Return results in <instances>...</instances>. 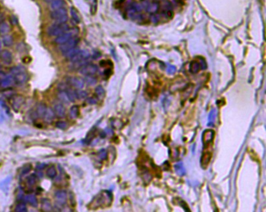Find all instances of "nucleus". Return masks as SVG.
I'll return each instance as SVG.
<instances>
[{
    "mask_svg": "<svg viewBox=\"0 0 266 212\" xmlns=\"http://www.w3.org/2000/svg\"><path fill=\"white\" fill-rule=\"evenodd\" d=\"M11 31V27L9 24L6 23L5 21H3L0 23V35L5 36L9 34Z\"/></svg>",
    "mask_w": 266,
    "mask_h": 212,
    "instance_id": "17",
    "label": "nucleus"
},
{
    "mask_svg": "<svg viewBox=\"0 0 266 212\" xmlns=\"http://www.w3.org/2000/svg\"><path fill=\"white\" fill-rule=\"evenodd\" d=\"M56 126L57 127V128H59L60 129L65 130L67 128V123L63 121L57 122H56Z\"/></svg>",
    "mask_w": 266,
    "mask_h": 212,
    "instance_id": "32",
    "label": "nucleus"
},
{
    "mask_svg": "<svg viewBox=\"0 0 266 212\" xmlns=\"http://www.w3.org/2000/svg\"><path fill=\"white\" fill-rule=\"evenodd\" d=\"M68 12L65 7L53 10L50 13L51 19L56 21V23L64 24L68 20Z\"/></svg>",
    "mask_w": 266,
    "mask_h": 212,
    "instance_id": "2",
    "label": "nucleus"
},
{
    "mask_svg": "<svg viewBox=\"0 0 266 212\" xmlns=\"http://www.w3.org/2000/svg\"><path fill=\"white\" fill-rule=\"evenodd\" d=\"M57 97L63 104H68L69 102L67 95L65 91H59L57 94Z\"/></svg>",
    "mask_w": 266,
    "mask_h": 212,
    "instance_id": "21",
    "label": "nucleus"
},
{
    "mask_svg": "<svg viewBox=\"0 0 266 212\" xmlns=\"http://www.w3.org/2000/svg\"><path fill=\"white\" fill-rule=\"evenodd\" d=\"M3 21H4V16H3V14L0 12V23H2Z\"/></svg>",
    "mask_w": 266,
    "mask_h": 212,
    "instance_id": "37",
    "label": "nucleus"
},
{
    "mask_svg": "<svg viewBox=\"0 0 266 212\" xmlns=\"http://www.w3.org/2000/svg\"><path fill=\"white\" fill-rule=\"evenodd\" d=\"M32 167V166L30 164H27V165L23 168V170H22V175H25L30 172Z\"/></svg>",
    "mask_w": 266,
    "mask_h": 212,
    "instance_id": "33",
    "label": "nucleus"
},
{
    "mask_svg": "<svg viewBox=\"0 0 266 212\" xmlns=\"http://www.w3.org/2000/svg\"><path fill=\"white\" fill-rule=\"evenodd\" d=\"M36 179H37V177L34 174L31 175L30 176H28L27 177V183L29 186H34L36 182Z\"/></svg>",
    "mask_w": 266,
    "mask_h": 212,
    "instance_id": "30",
    "label": "nucleus"
},
{
    "mask_svg": "<svg viewBox=\"0 0 266 212\" xmlns=\"http://www.w3.org/2000/svg\"><path fill=\"white\" fill-rule=\"evenodd\" d=\"M25 202H27L30 204L31 206L33 207H37L38 206V202L37 199H36V196L33 195H27V196L24 197Z\"/></svg>",
    "mask_w": 266,
    "mask_h": 212,
    "instance_id": "20",
    "label": "nucleus"
},
{
    "mask_svg": "<svg viewBox=\"0 0 266 212\" xmlns=\"http://www.w3.org/2000/svg\"><path fill=\"white\" fill-rule=\"evenodd\" d=\"M15 211L17 212H27V207L23 203H20L18 204L15 208Z\"/></svg>",
    "mask_w": 266,
    "mask_h": 212,
    "instance_id": "31",
    "label": "nucleus"
},
{
    "mask_svg": "<svg viewBox=\"0 0 266 212\" xmlns=\"http://www.w3.org/2000/svg\"><path fill=\"white\" fill-rule=\"evenodd\" d=\"M11 75L13 76L14 82L16 83L22 85L27 82L28 75L27 74L26 69L22 66L14 67L10 70Z\"/></svg>",
    "mask_w": 266,
    "mask_h": 212,
    "instance_id": "1",
    "label": "nucleus"
},
{
    "mask_svg": "<svg viewBox=\"0 0 266 212\" xmlns=\"http://www.w3.org/2000/svg\"><path fill=\"white\" fill-rule=\"evenodd\" d=\"M0 59L7 65L11 64L13 61V55L8 50H2L0 52Z\"/></svg>",
    "mask_w": 266,
    "mask_h": 212,
    "instance_id": "10",
    "label": "nucleus"
},
{
    "mask_svg": "<svg viewBox=\"0 0 266 212\" xmlns=\"http://www.w3.org/2000/svg\"><path fill=\"white\" fill-rule=\"evenodd\" d=\"M14 83H15V82H14L13 76L12 75L11 76H7V77H5L2 81L1 86L3 87L7 88V87H9L10 86H13Z\"/></svg>",
    "mask_w": 266,
    "mask_h": 212,
    "instance_id": "15",
    "label": "nucleus"
},
{
    "mask_svg": "<svg viewBox=\"0 0 266 212\" xmlns=\"http://www.w3.org/2000/svg\"><path fill=\"white\" fill-rule=\"evenodd\" d=\"M98 155H99V157L101 160H105L107 157V152L105 149H101Z\"/></svg>",
    "mask_w": 266,
    "mask_h": 212,
    "instance_id": "34",
    "label": "nucleus"
},
{
    "mask_svg": "<svg viewBox=\"0 0 266 212\" xmlns=\"http://www.w3.org/2000/svg\"><path fill=\"white\" fill-rule=\"evenodd\" d=\"M55 116H56V114H55L53 110L51 108L47 107L46 113L43 118L44 119L46 122H51L55 118Z\"/></svg>",
    "mask_w": 266,
    "mask_h": 212,
    "instance_id": "14",
    "label": "nucleus"
},
{
    "mask_svg": "<svg viewBox=\"0 0 266 212\" xmlns=\"http://www.w3.org/2000/svg\"><path fill=\"white\" fill-rule=\"evenodd\" d=\"M83 80L85 83H86L90 86H93L97 83V79L93 77L92 76H86Z\"/></svg>",
    "mask_w": 266,
    "mask_h": 212,
    "instance_id": "23",
    "label": "nucleus"
},
{
    "mask_svg": "<svg viewBox=\"0 0 266 212\" xmlns=\"http://www.w3.org/2000/svg\"><path fill=\"white\" fill-rule=\"evenodd\" d=\"M65 92H66V93L67 95V97L69 98V101L71 102V103H74V102H75L76 98L75 91H73L72 89L68 87V88L65 90Z\"/></svg>",
    "mask_w": 266,
    "mask_h": 212,
    "instance_id": "24",
    "label": "nucleus"
},
{
    "mask_svg": "<svg viewBox=\"0 0 266 212\" xmlns=\"http://www.w3.org/2000/svg\"><path fill=\"white\" fill-rule=\"evenodd\" d=\"M56 198L59 203L65 204L67 201V193L65 191H58L55 194Z\"/></svg>",
    "mask_w": 266,
    "mask_h": 212,
    "instance_id": "12",
    "label": "nucleus"
},
{
    "mask_svg": "<svg viewBox=\"0 0 266 212\" xmlns=\"http://www.w3.org/2000/svg\"><path fill=\"white\" fill-rule=\"evenodd\" d=\"M81 50V49L79 48V47H73V48L66 51L62 53V54H63V56L64 57L70 60L72 57H73L75 55H76Z\"/></svg>",
    "mask_w": 266,
    "mask_h": 212,
    "instance_id": "13",
    "label": "nucleus"
},
{
    "mask_svg": "<svg viewBox=\"0 0 266 212\" xmlns=\"http://www.w3.org/2000/svg\"><path fill=\"white\" fill-rule=\"evenodd\" d=\"M42 208L45 211H52V205H51V203L48 200L43 199V200H42Z\"/></svg>",
    "mask_w": 266,
    "mask_h": 212,
    "instance_id": "27",
    "label": "nucleus"
},
{
    "mask_svg": "<svg viewBox=\"0 0 266 212\" xmlns=\"http://www.w3.org/2000/svg\"><path fill=\"white\" fill-rule=\"evenodd\" d=\"M70 13L72 20H73L76 23H79L81 22V18H80L78 11L76 10L75 7H72L70 9Z\"/></svg>",
    "mask_w": 266,
    "mask_h": 212,
    "instance_id": "22",
    "label": "nucleus"
},
{
    "mask_svg": "<svg viewBox=\"0 0 266 212\" xmlns=\"http://www.w3.org/2000/svg\"><path fill=\"white\" fill-rule=\"evenodd\" d=\"M2 43L4 46L7 47H11L13 45L14 39L11 35L7 34L3 36L2 38Z\"/></svg>",
    "mask_w": 266,
    "mask_h": 212,
    "instance_id": "18",
    "label": "nucleus"
},
{
    "mask_svg": "<svg viewBox=\"0 0 266 212\" xmlns=\"http://www.w3.org/2000/svg\"><path fill=\"white\" fill-rule=\"evenodd\" d=\"M90 57V53L87 50H81L80 51L72 57L70 61L72 63H76L84 60H88Z\"/></svg>",
    "mask_w": 266,
    "mask_h": 212,
    "instance_id": "9",
    "label": "nucleus"
},
{
    "mask_svg": "<svg viewBox=\"0 0 266 212\" xmlns=\"http://www.w3.org/2000/svg\"><path fill=\"white\" fill-rule=\"evenodd\" d=\"M12 108L15 112H18L24 104L25 99L21 95H15L11 97Z\"/></svg>",
    "mask_w": 266,
    "mask_h": 212,
    "instance_id": "7",
    "label": "nucleus"
},
{
    "mask_svg": "<svg viewBox=\"0 0 266 212\" xmlns=\"http://www.w3.org/2000/svg\"><path fill=\"white\" fill-rule=\"evenodd\" d=\"M65 5V1L64 0H53V1L50 3V8L52 9V11L56 10L58 9L62 8L64 7Z\"/></svg>",
    "mask_w": 266,
    "mask_h": 212,
    "instance_id": "19",
    "label": "nucleus"
},
{
    "mask_svg": "<svg viewBox=\"0 0 266 212\" xmlns=\"http://www.w3.org/2000/svg\"><path fill=\"white\" fill-rule=\"evenodd\" d=\"M79 32V30L78 28H69V30L56 37L54 40V42L55 43H56L57 45H59L63 44V43L67 42L68 40L71 39L72 38L75 37V36H77Z\"/></svg>",
    "mask_w": 266,
    "mask_h": 212,
    "instance_id": "4",
    "label": "nucleus"
},
{
    "mask_svg": "<svg viewBox=\"0 0 266 212\" xmlns=\"http://www.w3.org/2000/svg\"><path fill=\"white\" fill-rule=\"evenodd\" d=\"M43 1H44L46 3H50L51 2H52L53 0H43Z\"/></svg>",
    "mask_w": 266,
    "mask_h": 212,
    "instance_id": "38",
    "label": "nucleus"
},
{
    "mask_svg": "<svg viewBox=\"0 0 266 212\" xmlns=\"http://www.w3.org/2000/svg\"><path fill=\"white\" fill-rule=\"evenodd\" d=\"M2 40L0 39V52H1V51H2Z\"/></svg>",
    "mask_w": 266,
    "mask_h": 212,
    "instance_id": "39",
    "label": "nucleus"
},
{
    "mask_svg": "<svg viewBox=\"0 0 266 212\" xmlns=\"http://www.w3.org/2000/svg\"><path fill=\"white\" fill-rule=\"evenodd\" d=\"M46 109H47V107L45 104L40 103L37 106V107H36V115H37V116L39 117V118H43L46 113Z\"/></svg>",
    "mask_w": 266,
    "mask_h": 212,
    "instance_id": "16",
    "label": "nucleus"
},
{
    "mask_svg": "<svg viewBox=\"0 0 266 212\" xmlns=\"http://www.w3.org/2000/svg\"><path fill=\"white\" fill-rule=\"evenodd\" d=\"M53 111L55 114H56L57 117H59V118H63L65 116V113H66L65 108L61 104H57L55 105Z\"/></svg>",
    "mask_w": 266,
    "mask_h": 212,
    "instance_id": "11",
    "label": "nucleus"
},
{
    "mask_svg": "<svg viewBox=\"0 0 266 212\" xmlns=\"http://www.w3.org/2000/svg\"><path fill=\"white\" fill-rule=\"evenodd\" d=\"M105 133H106V135L107 134V135H113V131H112V130L111 129H109V128H106L105 129Z\"/></svg>",
    "mask_w": 266,
    "mask_h": 212,
    "instance_id": "36",
    "label": "nucleus"
},
{
    "mask_svg": "<svg viewBox=\"0 0 266 212\" xmlns=\"http://www.w3.org/2000/svg\"><path fill=\"white\" fill-rule=\"evenodd\" d=\"M86 102L89 104H96L97 103V100L93 97H90L87 98Z\"/></svg>",
    "mask_w": 266,
    "mask_h": 212,
    "instance_id": "35",
    "label": "nucleus"
},
{
    "mask_svg": "<svg viewBox=\"0 0 266 212\" xmlns=\"http://www.w3.org/2000/svg\"><path fill=\"white\" fill-rule=\"evenodd\" d=\"M69 26L67 23L59 24L55 23L52 26H50L47 30V33L52 37H57L64 32L69 30Z\"/></svg>",
    "mask_w": 266,
    "mask_h": 212,
    "instance_id": "3",
    "label": "nucleus"
},
{
    "mask_svg": "<svg viewBox=\"0 0 266 212\" xmlns=\"http://www.w3.org/2000/svg\"><path fill=\"white\" fill-rule=\"evenodd\" d=\"M75 91V95L76 99H84L88 97V93L86 91L82 90L81 89H77Z\"/></svg>",
    "mask_w": 266,
    "mask_h": 212,
    "instance_id": "25",
    "label": "nucleus"
},
{
    "mask_svg": "<svg viewBox=\"0 0 266 212\" xmlns=\"http://www.w3.org/2000/svg\"><path fill=\"white\" fill-rule=\"evenodd\" d=\"M67 83L68 85L73 87L77 89H82L84 85H85V82H84V80L82 79L75 77V76H74V77L73 76L69 77L67 80Z\"/></svg>",
    "mask_w": 266,
    "mask_h": 212,
    "instance_id": "8",
    "label": "nucleus"
},
{
    "mask_svg": "<svg viewBox=\"0 0 266 212\" xmlns=\"http://www.w3.org/2000/svg\"><path fill=\"white\" fill-rule=\"evenodd\" d=\"M46 174H47V176H48L50 179L55 178L57 175L56 169L55 168L54 166H52V167H49L48 170H47V171H46Z\"/></svg>",
    "mask_w": 266,
    "mask_h": 212,
    "instance_id": "29",
    "label": "nucleus"
},
{
    "mask_svg": "<svg viewBox=\"0 0 266 212\" xmlns=\"http://www.w3.org/2000/svg\"><path fill=\"white\" fill-rule=\"evenodd\" d=\"M79 115V107L78 105H73L70 109V116L72 119L77 118Z\"/></svg>",
    "mask_w": 266,
    "mask_h": 212,
    "instance_id": "26",
    "label": "nucleus"
},
{
    "mask_svg": "<svg viewBox=\"0 0 266 212\" xmlns=\"http://www.w3.org/2000/svg\"><path fill=\"white\" fill-rule=\"evenodd\" d=\"M95 93L98 98H100V99L103 98L105 96V90L104 89V87L101 86H98L96 87Z\"/></svg>",
    "mask_w": 266,
    "mask_h": 212,
    "instance_id": "28",
    "label": "nucleus"
},
{
    "mask_svg": "<svg viewBox=\"0 0 266 212\" xmlns=\"http://www.w3.org/2000/svg\"><path fill=\"white\" fill-rule=\"evenodd\" d=\"M98 70V67L96 64L88 63L82 66L79 68V72L81 74L86 76H93L96 74Z\"/></svg>",
    "mask_w": 266,
    "mask_h": 212,
    "instance_id": "5",
    "label": "nucleus"
},
{
    "mask_svg": "<svg viewBox=\"0 0 266 212\" xmlns=\"http://www.w3.org/2000/svg\"><path fill=\"white\" fill-rule=\"evenodd\" d=\"M79 42H80L79 38L77 37V36H75V37L72 38L71 39L68 40L67 42L63 43V44L59 45V49H60L62 53H63L69 49L73 48V47H77V45Z\"/></svg>",
    "mask_w": 266,
    "mask_h": 212,
    "instance_id": "6",
    "label": "nucleus"
}]
</instances>
